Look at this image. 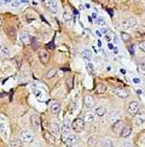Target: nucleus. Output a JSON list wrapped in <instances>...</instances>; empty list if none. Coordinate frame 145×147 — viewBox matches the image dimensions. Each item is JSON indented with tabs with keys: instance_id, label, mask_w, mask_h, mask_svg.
<instances>
[{
	"instance_id": "nucleus-1",
	"label": "nucleus",
	"mask_w": 145,
	"mask_h": 147,
	"mask_svg": "<svg viewBox=\"0 0 145 147\" xmlns=\"http://www.w3.org/2000/svg\"><path fill=\"white\" fill-rule=\"evenodd\" d=\"M71 128H73L74 132H78V133L79 132H82L84 128H85V121L81 119V118H76V119L73 122Z\"/></svg>"
},
{
	"instance_id": "nucleus-2",
	"label": "nucleus",
	"mask_w": 145,
	"mask_h": 147,
	"mask_svg": "<svg viewBox=\"0 0 145 147\" xmlns=\"http://www.w3.org/2000/svg\"><path fill=\"white\" fill-rule=\"evenodd\" d=\"M62 140L68 145H73L78 141V138L75 136V135H73L71 133H64L62 135Z\"/></svg>"
},
{
	"instance_id": "nucleus-3",
	"label": "nucleus",
	"mask_w": 145,
	"mask_h": 147,
	"mask_svg": "<svg viewBox=\"0 0 145 147\" xmlns=\"http://www.w3.org/2000/svg\"><path fill=\"white\" fill-rule=\"evenodd\" d=\"M21 139H22L23 142L30 144L33 141V134L30 132H28V130H22L21 132Z\"/></svg>"
},
{
	"instance_id": "nucleus-4",
	"label": "nucleus",
	"mask_w": 145,
	"mask_h": 147,
	"mask_svg": "<svg viewBox=\"0 0 145 147\" xmlns=\"http://www.w3.org/2000/svg\"><path fill=\"white\" fill-rule=\"evenodd\" d=\"M123 128H125L123 121H116V122H114V124H113V132L115 134H121V132H122Z\"/></svg>"
},
{
	"instance_id": "nucleus-5",
	"label": "nucleus",
	"mask_w": 145,
	"mask_h": 147,
	"mask_svg": "<svg viewBox=\"0 0 145 147\" xmlns=\"http://www.w3.org/2000/svg\"><path fill=\"white\" fill-rule=\"evenodd\" d=\"M39 58H40V62H41L42 64H47L49 60H50V53H49V51H40L39 52Z\"/></svg>"
},
{
	"instance_id": "nucleus-6",
	"label": "nucleus",
	"mask_w": 145,
	"mask_h": 147,
	"mask_svg": "<svg viewBox=\"0 0 145 147\" xmlns=\"http://www.w3.org/2000/svg\"><path fill=\"white\" fill-rule=\"evenodd\" d=\"M84 104L86 105V107H88V109H92L94 106V98L92 97V95H85L84 97Z\"/></svg>"
},
{
	"instance_id": "nucleus-7",
	"label": "nucleus",
	"mask_w": 145,
	"mask_h": 147,
	"mask_svg": "<svg viewBox=\"0 0 145 147\" xmlns=\"http://www.w3.org/2000/svg\"><path fill=\"white\" fill-rule=\"evenodd\" d=\"M30 123L32 126L34 127V129H40V124H41V119L38 115H33L30 117Z\"/></svg>"
},
{
	"instance_id": "nucleus-8",
	"label": "nucleus",
	"mask_w": 145,
	"mask_h": 147,
	"mask_svg": "<svg viewBox=\"0 0 145 147\" xmlns=\"http://www.w3.org/2000/svg\"><path fill=\"white\" fill-rule=\"evenodd\" d=\"M139 110V104L137 101H132L128 105V113L129 115H137Z\"/></svg>"
},
{
	"instance_id": "nucleus-9",
	"label": "nucleus",
	"mask_w": 145,
	"mask_h": 147,
	"mask_svg": "<svg viewBox=\"0 0 145 147\" xmlns=\"http://www.w3.org/2000/svg\"><path fill=\"white\" fill-rule=\"evenodd\" d=\"M145 122V112H138L137 115H136V118H134V123L137 126H142L143 123Z\"/></svg>"
},
{
	"instance_id": "nucleus-10",
	"label": "nucleus",
	"mask_w": 145,
	"mask_h": 147,
	"mask_svg": "<svg viewBox=\"0 0 145 147\" xmlns=\"http://www.w3.org/2000/svg\"><path fill=\"white\" fill-rule=\"evenodd\" d=\"M115 93H116V95L120 97V98H127L129 95V92L126 89V88H117V89H115Z\"/></svg>"
},
{
	"instance_id": "nucleus-11",
	"label": "nucleus",
	"mask_w": 145,
	"mask_h": 147,
	"mask_svg": "<svg viewBox=\"0 0 145 147\" xmlns=\"http://www.w3.org/2000/svg\"><path fill=\"white\" fill-rule=\"evenodd\" d=\"M137 24V21L136 18H128V19H126L123 23H122V27L126 29V28H133V27H136Z\"/></svg>"
},
{
	"instance_id": "nucleus-12",
	"label": "nucleus",
	"mask_w": 145,
	"mask_h": 147,
	"mask_svg": "<svg viewBox=\"0 0 145 147\" xmlns=\"http://www.w3.org/2000/svg\"><path fill=\"white\" fill-rule=\"evenodd\" d=\"M0 56H1L3 58H7L10 56V48H9V46L3 45L1 47H0Z\"/></svg>"
},
{
	"instance_id": "nucleus-13",
	"label": "nucleus",
	"mask_w": 145,
	"mask_h": 147,
	"mask_svg": "<svg viewBox=\"0 0 145 147\" xmlns=\"http://www.w3.org/2000/svg\"><path fill=\"white\" fill-rule=\"evenodd\" d=\"M6 34H7V36H9L10 39H15V38H16V29H15V27L9 26V27L6 28Z\"/></svg>"
},
{
	"instance_id": "nucleus-14",
	"label": "nucleus",
	"mask_w": 145,
	"mask_h": 147,
	"mask_svg": "<svg viewBox=\"0 0 145 147\" xmlns=\"http://www.w3.org/2000/svg\"><path fill=\"white\" fill-rule=\"evenodd\" d=\"M50 110H51V112L53 113V115H58V113H59V111H61V105L58 104V103H53V104L51 105Z\"/></svg>"
},
{
	"instance_id": "nucleus-15",
	"label": "nucleus",
	"mask_w": 145,
	"mask_h": 147,
	"mask_svg": "<svg viewBox=\"0 0 145 147\" xmlns=\"http://www.w3.org/2000/svg\"><path fill=\"white\" fill-rule=\"evenodd\" d=\"M44 138H45V140L47 141L49 144H51V145H53L55 142H56V140H55V138L52 136V135L49 133V132H44Z\"/></svg>"
},
{
	"instance_id": "nucleus-16",
	"label": "nucleus",
	"mask_w": 145,
	"mask_h": 147,
	"mask_svg": "<svg viewBox=\"0 0 145 147\" xmlns=\"http://www.w3.org/2000/svg\"><path fill=\"white\" fill-rule=\"evenodd\" d=\"M21 40H22V42L24 44V45H28V44H30L32 38L29 36L27 33H22V34H21Z\"/></svg>"
},
{
	"instance_id": "nucleus-17",
	"label": "nucleus",
	"mask_w": 145,
	"mask_h": 147,
	"mask_svg": "<svg viewBox=\"0 0 145 147\" xmlns=\"http://www.w3.org/2000/svg\"><path fill=\"white\" fill-rule=\"evenodd\" d=\"M10 146L11 147H22V141L20 139L13 138V139L10 140Z\"/></svg>"
},
{
	"instance_id": "nucleus-18",
	"label": "nucleus",
	"mask_w": 145,
	"mask_h": 147,
	"mask_svg": "<svg viewBox=\"0 0 145 147\" xmlns=\"http://www.w3.org/2000/svg\"><path fill=\"white\" fill-rule=\"evenodd\" d=\"M132 133V128L131 127H125L122 129V132H121V136L122 138H127V136H129Z\"/></svg>"
},
{
	"instance_id": "nucleus-19",
	"label": "nucleus",
	"mask_w": 145,
	"mask_h": 147,
	"mask_svg": "<svg viewBox=\"0 0 145 147\" xmlns=\"http://www.w3.org/2000/svg\"><path fill=\"white\" fill-rule=\"evenodd\" d=\"M46 5H47V7H49L53 13L57 12V3H56V1H47V3H46Z\"/></svg>"
},
{
	"instance_id": "nucleus-20",
	"label": "nucleus",
	"mask_w": 145,
	"mask_h": 147,
	"mask_svg": "<svg viewBox=\"0 0 145 147\" xmlns=\"http://www.w3.org/2000/svg\"><path fill=\"white\" fill-rule=\"evenodd\" d=\"M102 146H103V147H114V142H113L111 139L105 138V139L102 141Z\"/></svg>"
},
{
	"instance_id": "nucleus-21",
	"label": "nucleus",
	"mask_w": 145,
	"mask_h": 147,
	"mask_svg": "<svg viewBox=\"0 0 145 147\" xmlns=\"http://www.w3.org/2000/svg\"><path fill=\"white\" fill-rule=\"evenodd\" d=\"M96 91H97V93H99V94H103V93H105V91H107V86L104 85V83H98L97 85V88H96Z\"/></svg>"
},
{
	"instance_id": "nucleus-22",
	"label": "nucleus",
	"mask_w": 145,
	"mask_h": 147,
	"mask_svg": "<svg viewBox=\"0 0 145 147\" xmlns=\"http://www.w3.org/2000/svg\"><path fill=\"white\" fill-rule=\"evenodd\" d=\"M85 122H88V123H92L94 121V115L92 113V112H87L86 115H85V119H84Z\"/></svg>"
},
{
	"instance_id": "nucleus-23",
	"label": "nucleus",
	"mask_w": 145,
	"mask_h": 147,
	"mask_svg": "<svg viewBox=\"0 0 145 147\" xmlns=\"http://www.w3.org/2000/svg\"><path fill=\"white\" fill-rule=\"evenodd\" d=\"M50 130H51V133H58L59 132V126H58L57 123H51L50 124Z\"/></svg>"
},
{
	"instance_id": "nucleus-24",
	"label": "nucleus",
	"mask_w": 145,
	"mask_h": 147,
	"mask_svg": "<svg viewBox=\"0 0 145 147\" xmlns=\"http://www.w3.org/2000/svg\"><path fill=\"white\" fill-rule=\"evenodd\" d=\"M121 36H122V40L125 41V42H129L131 41V35L127 34L125 32H121Z\"/></svg>"
},
{
	"instance_id": "nucleus-25",
	"label": "nucleus",
	"mask_w": 145,
	"mask_h": 147,
	"mask_svg": "<svg viewBox=\"0 0 145 147\" xmlns=\"http://www.w3.org/2000/svg\"><path fill=\"white\" fill-rule=\"evenodd\" d=\"M73 87H74V80H73V77H68L67 79V88L70 91Z\"/></svg>"
},
{
	"instance_id": "nucleus-26",
	"label": "nucleus",
	"mask_w": 145,
	"mask_h": 147,
	"mask_svg": "<svg viewBox=\"0 0 145 147\" xmlns=\"http://www.w3.org/2000/svg\"><path fill=\"white\" fill-rule=\"evenodd\" d=\"M96 113H97L98 116H104V115H105V109H104L103 106L97 107V110H96Z\"/></svg>"
},
{
	"instance_id": "nucleus-27",
	"label": "nucleus",
	"mask_w": 145,
	"mask_h": 147,
	"mask_svg": "<svg viewBox=\"0 0 145 147\" xmlns=\"http://www.w3.org/2000/svg\"><path fill=\"white\" fill-rule=\"evenodd\" d=\"M82 57L85 58V59H90V58L92 57V52H91V51H88V50L84 51V52H82Z\"/></svg>"
},
{
	"instance_id": "nucleus-28",
	"label": "nucleus",
	"mask_w": 145,
	"mask_h": 147,
	"mask_svg": "<svg viewBox=\"0 0 145 147\" xmlns=\"http://www.w3.org/2000/svg\"><path fill=\"white\" fill-rule=\"evenodd\" d=\"M56 72H57V70H56V69H51L50 71H49L47 74H46V77H47V79H51V77H53V76L56 75Z\"/></svg>"
},
{
	"instance_id": "nucleus-29",
	"label": "nucleus",
	"mask_w": 145,
	"mask_h": 147,
	"mask_svg": "<svg viewBox=\"0 0 145 147\" xmlns=\"http://www.w3.org/2000/svg\"><path fill=\"white\" fill-rule=\"evenodd\" d=\"M0 132H1V134H6V127H5V124L3 122H0Z\"/></svg>"
},
{
	"instance_id": "nucleus-30",
	"label": "nucleus",
	"mask_w": 145,
	"mask_h": 147,
	"mask_svg": "<svg viewBox=\"0 0 145 147\" xmlns=\"http://www.w3.org/2000/svg\"><path fill=\"white\" fill-rule=\"evenodd\" d=\"M63 17H64V19H65V21H70V19L73 18V16L69 13V12H64V13H63Z\"/></svg>"
},
{
	"instance_id": "nucleus-31",
	"label": "nucleus",
	"mask_w": 145,
	"mask_h": 147,
	"mask_svg": "<svg viewBox=\"0 0 145 147\" xmlns=\"http://www.w3.org/2000/svg\"><path fill=\"white\" fill-rule=\"evenodd\" d=\"M30 42H32V46H33V48H38V46H39V44H38V41H36L35 39H33V38H32V40H30Z\"/></svg>"
},
{
	"instance_id": "nucleus-32",
	"label": "nucleus",
	"mask_w": 145,
	"mask_h": 147,
	"mask_svg": "<svg viewBox=\"0 0 145 147\" xmlns=\"http://www.w3.org/2000/svg\"><path fill=\"white\" fill-rule=\"evenodd\" d=\"M138 46H139V48H140L143 52H145V41H140V42L138 44Z\"/></svg>"
},
{
	"instance_id": "nucleus-33",
	"label": "nucleus",
	"mask_w": 145,
	"mask_h": 147,
	"mask_svg": "<svg viewBox=\"0 0 145 147\" xmlns=\"http://www.w3.org/2000/svg\"><path fill=\"white\" fill-rule=\"evenodd\" d=\"M88 144H90V145H96V144H97V140H96V138H90V140H88Z\"/></svg>"
},
{
	"instance_id": "nucleus-34",
	"label": "nucleus",
	"mask_w": 145,
	"mask_h": 147,
	"mask_svg": "<svg viewBox=\"0 0 145 147\" xmlns=\"http://www.w3.org/2000/svg\"><path fill=\"white\" fill-rule=\"evenodd\" d=\"M16 63H17V65L21 66V64H22V58L21 57H16Z\"/></svg>"
},
{
	"instance_id": "nucleus-35",
	"label": "nucleus",
	"mask_w": 145,
	"mask_h": 147,
	"mask_svg": "<svg viewBox=\"0 0 145 147\" xmlns=\"http://www.w3.org/2000/svg\"><path fill=\"white\" fill-rule=\"evenodd\" d=\"M97 24H99V26H104V24H105V22H104V19H103V18H98Z\"/></svg>"
},
{
	"instance_id": "nucleus-36",
	"label": "nucleus",
	"mask_w": 145,
	"mask_h": 147,
	"mask_svg": "<svg viewBox=\"0 0 145 147\" xmlns=\"http://www.w3.org/2000/svg\"><path fill=\"white\" fill-rule=\"evenodd\" d=\"M87 66H88V69H90V71H91L92 74H93V72H94V68H93V65H91V64L88 63V65H87Z\"/></svg>"
},
{
	"instance_id": "nucleus-37",
	"label": "nucleus",
	"mask_w": 145,
	"mask_h": 147,
	"mask_svg": "<svg viewBox=\"0 0 145 147\" xmlns=\"http://www.w3.org/2000/svg\"><path fill=\"white\" fill-rule=\"evenodd\" d=\"M18 4H20V1H13L12 4H11V6L15 7V6H17V5H18Z\"/></svg>"
},
{
	"instance_id": "nucleus-38",
	"label": "nucleus",
	"mask_w": 145,
	"mask_h": 147,
	"mask_svg": "<svg viewBox=\"0 0 145 147\" xmlns=\"http://www.w3.org/2000/svg\"><path fill=\"white\" fill-rule=\"evenodd\" d=\"M121 147H132L131 144H123V145H121Z\"/></svg>"
},
{
	"instance_id": "nucleus-39",
	"label": "nucleus",
	"mask_w": 145,
	"mask_h": 147,
	"mask_svg": "<svg viewBox=\"0 0 145 147\" xmlns=\"http://www.w3.org/2000/svg\"><path fill=\"white\" fill-rule=\"evenodd\" d=\"M129 53H131V54H134V50H133V47H132V46L129 47Z\"/></svg>"
},
{
	"instance_id": "nucleus-40",
	"label": "nucleus",
	"mask_w": 145,
	"mask_h": 147,
	"mask_svg": "<svg viewBox=\"0 0 145 147\" xmlns=\"http://www.w3.org/2000/svg\"><path fill=\"white\" fill-rule=\"evenodd\" d=\"M133 81H134V83H140V80H139V79H134Z\"/></svg>"
},
{
	"instance_id": "nucleus-41",
	"label": "nucleus",
	"mask_w": 145,
	"mask_h": 147,
	"mask_svg": "<svg viewBox=\"0 0 145 147\" xmlns=\"http://www.w3.org/2000/svg\"><path fill=\"white\" fill-rule=\"evenodd\" d=\"M0 147H6V145H5L3 141H0Z\"/></svg>"
},
{
	"instance_id": "nucleus-42",
	"label": "nucleus",
	"mask_w": 145,
	"mask_h": 147,
	"mask_svg": "<svg viewBox=\"0 0 145 147\" xmlns=\"http://www.w3.org/2000/svg\"><path fill=\"white\" fill-rule=\"evenodd\" d=\"M142 66L145 69V59H143V62H142Z\"/></svg>"
},
{
	"instance_id": "nucleus-43",
	"label": "nucleus",
	"mask_w": 145,
	"mask_h": 147,
	"mask_svg": "<svg viewBox=\"0 0 145 147\" xmlns=\"http://www.w3.org/2000/svg\"><path fill=\"white\" fill-rule=\"evenodd\" d=\"M109 48H110V50H113V48H114V46H113L111 44H109Z\"/></svg>"
},
{
	"instance_id": "nucleus-44",
	"label": "nucleus",
	"mask_w": 145,
	"mask_h": 147,
	"mask_svg": "<svg viewBox=\"0 0 145 147\" xmlns=\"http://www.w3.org/2000/svg\"><path fill=\"white\" fill-rule=\"evenodd\" d=\"M96 33H97V35H98V36H100V35H102V33H100L99 30H98V32H96Z\"/></svg>"
},
{
	"instance_id": "nucleus-45",
	"label": "nucleus",
	"mask_w": 145,
	"mask_h": 147,
	"mask_svg": "<svg viewBox=\"0 0 145 147\" xmlns=\"http://www.w3.org/2000/svg\"><path fill=\"white\" fill-rule=\"evenodd\" d=\"M1 23H3V21H1V19H0V26H1Z\"/></svg>"
}]
</instances>
